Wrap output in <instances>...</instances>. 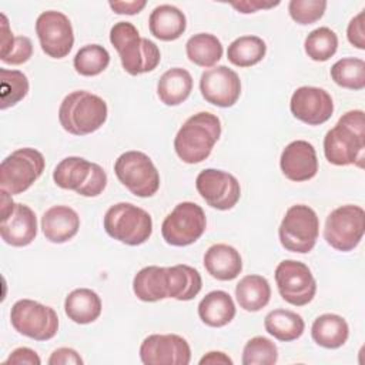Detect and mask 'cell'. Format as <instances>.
Returning a JSON list of instances; mask_svg holds the SVG:
<instances>
[{
    "label": "cell",
    "mask_w": 365,
    "mask_h": 365,
    "mask_svg": "<svg viewBox=\"0 0 365 365\" xmlns=\"http://www.w3.org/2000/svg\"><path fill=\"white\" fill-rule=\"evenodd\" d=\"M324 154L334 165L364 167L365 117L362 110H351L339 117L324 137Z\"/></svg>",
    "instance_id": "cell-1"
},
{
    "label": "cell",
    "mask_w": 365,
    "mask_h": 365,
    "mask_svg": "<svg viewBox=\"0 0 365 365\" xmlns=\"http://www.w3.org/2000/svg\"><path fill=\"white\" fill-rule=\"evenodd\" d=\"M221 135L220 118L208 111H200L185 120L174 138L178 158L187 164H198L210 157Z\"/></svg>",
    "instance_id": "cell-2"
},
{
    "label": "cell",
    "mask_w": 365,
    "mask_h": 365,
    "mask_svg": "<svg viewBox=\"0 0 365 365\" xmlns=\"http://www.w3.org/2000/svg\"><path fill=\"white\" fill-rule=\"evenodd\" d=\"M110 41L120 56L123 68L131 76L153 71L160 64L161 53L157 44L141 37L130 21L115 23L110 30Z\"/></svg>",
    "instance_id": "cell-3"
},
{
    "label": "cell",
    "mask_w": 365,
    "mask_h": 365,
    "mask_svg": "<svg viewBox=\"0 0 365 365\" xmlns=\"http://www.w3.org/2000/svg\"><path fill=\"white\" fill-rule=\"evenodd\" d=\"M107 103L97 94L77 90L67 94L58 108L60 125L73 135L97 131L107 120Z\"/></svg>",
    "instance_id": "cell-4"
},
{
    "label": "cell",
    "mask_w": 365,
    "mask_h": 365,
    "mask_svg": "<svg viewBox=\"0 0 365 365\" xmlns=\"http://www.w3.org/2000/svg\"><path fill=\"white\" fill-rule=\"evenodd\" d=\"M103 225L113 240L131 247L144 244L153 234L151 215L131 202L111 205L104 214Z\"/></svg>",
    "instance_id": "cell-5"
},
{
    "label": "cell",
    "mask_w": 365,
    "mask_h": 365,
    "mask_svg": "<svg viewBox=\"0 0 365 365\" xmlns=\"http://www.w3.org/2000/svg\"><path fill=\"white\" fill-rule=\"evenodd\" d=\"M281 245L291 252L307 254L312 251L319 235V220L317 212L305 205H291L278 228Z\"/></svg>",
    "instance_id": "cell-6"
},
{
    "label": "cell",
    "mask_w": 365,
    "mask_h": 365,
    "mask_svg": "<svg viewBox=\"0 0 365 365\" xmlns=\"http://www.w3.org/2000/svg\"><path fill=\"white\" fill-rule=\"evenodd\" d=\"M114 173L118 181L137 197H151L160 188V174L151 158L143 151L123 153L114 163Z\"/></svg>",
    "instance_id": "cell-7"
},
{
    "label": "cell",
    "mask_w": 365,
    "mask_h": 365,
    "mask_svg": "<svg viewBox=\"0 0 365 365\" xmlns=\"http://www.w3.org/2000/svg\"><path fill=\"white\" fill-rule=\"evenodd\" d=\"M43 154L31 147H23L9 154L0 164V187L7 192L21 194L29 190L44 170Z\"/></svg>",
    "instance_id": "cell-8"
},
{
    "label": "cell",
    "mask_w": 365,
    "mask_h": 365,
    "mask_svg": "<svg viewBox=\"0 0 365 365\" xmlns=\"http://www.w3.org/2000/svg\"><path fill=\"white\" fill-rule=\"evenodd\" d=\"M365 232V211L359 205H341L329 212L325 221L324 238L328 245L341 252L358 247Z\"/></svg>",
    "instance_id": "cell-9"
},
{
    "label": "cell",
    "mask_w": 365,
    "mask_h": 365,
    "mask_svg": "<svg viewBox=\"0 0 365 365\" xmlns=\"http://www.w3.org/2000/svg\"><path fill=\"white\" fill-rule=\"evenodd\" d=\"M13 328L34 341H48L58 331L57 312L33 299H19L10 311Z\"/></svg>",
    "instance_id": "cell-10"
},
{
    "label": "cell",
    "mask_w": 365,
    "mask_h": 365,
    "mask_svg": "<svg viewBox=\"0 0 365 365\" xmlns=\"http://www.w3.org/2000/svg\"><path fill=\"white\" fill-rule=\"evenodd\" d=\"M207 218L204 210L191 201H182L164 218L161 235L173 247H187L204 234Z\"/></svg>",
    "instance_id": "cell-11"
},
{
    "label": "cell",
    "mask_w": 365,
    "mask_h": 365,
    "mask_svg": "<svg viewBox=\"0 0 365 365\" xmlns=\"http://www.w3.org/2000/svg\"><path fill=\"white\" fill-rule=\"evenodd\" d=\"M275 282L282 299L294 307L309 304L317 292V281L301 261L284 259L275 268Z\"/></svg>",
    "instance_id": "cell-12"
},
{
    "label": "cell",
    "mask_w": 365,
    "mask_h": 365,
    "mask_svg": "<svg viewBox=\"0 0 365 365\" xmlns=\"http://www.w3.org/2000/svg\"><path fill=\"white\" fill-rule=\"evenodd\" d=\"M36 33L41 50L51 58H63L73 48V26L70 19L61 11H43L36 20Z\"/></svg>",
    "instance_id": "cell-13"
},
{
    "label": "cell",
    "mask_w": 365,
    "mask_h": 365,
    "mask_svg": "<svg viewBox=\"0 0 365 365\" xmlns=\"http://www.w3.org/2000/svg\"><path fill=\"white\" fill-rule=\"evenodd\" d=\"M195 187L202 200L220 211L231 210L241 197L238 180L222 170L205 168L195 178Z\"/></svg>",
    "instance_id": "cell-14"
},
{
    "label": "cell",
    "mask_w": 365,
    "mask_h": 365,
    "mask_svg": "<svg viewBox=\"0 0 365 365\" xmlns=\"http://www.w3.org/2000/svg\"><path fill=\"white\" fill-rule=\"evenodd\" d=\"M140 359L145 365H188L191 348L177 334H153L141 342Z\"/></svg>",
    "instance_id": "cell-15"
},
{
    "label": "cell",
    "mask_w": 365,
    "mask_h": 365,
    "mask_svg": "<svg viewBox=\"0 0 365 365\" xmlns=\"http://www.w3.org/2000/svg\"><path fill=\"white\" fill-rule=\"evenodd\" d=\"M200 91L204 100L212 106L232 107L241 96V80L227 66H215L201 74Z\"/></svg>",
    "instance_id": "cell-16"
},
{
    "label": "cell",
    "mask_w": 365,
    "mask_h": 365,
    "mask_svg": "<svg viewBox=\"0 0 365 365\" xmlns=\"http://www.w3.org/2000/svg\"><path fill=\"white\" fill-rule=\"evenodd\" d=\"M289 108L299 121L308 125H319L332 117L334 101L327 90L314 86H302L292 93Z\"/></svg>",
    "instance_id": "cell-17"
},
{
    "label": "cell",
    "mask_w": 365,
    "mask_h": 365,
    "mask_svg": "<svg viewBox=\"0 0 365 365\" xmlns=\"http://www.w3.org/2000/svg\"><path fill=\"white\" fill-rule=\"evenodd\" d=\"M279 167L282 174L295 182L314 178L318 173V158L314 145L305 140L291 141L281 153Z\"/></svg>",
    "instance_id": "cell-18"
},
{
    "label": "cell",
    "mask_w": 365,
    "mask_h": 365,
    "mask_svg": "<svg viewBox=\"0 0 365 365\" xmlns=\"http://www.w3.org/2000/svg\"><path fill=\"white\" fill-rule=\"evenodd\" d=\"M1 240L11 247H26L37 235V218L34 211L21 202H16L13 211L0 220Z\"/></svg>",
    "instance_id": "cell-19"
},
{
    "label": "cell",
    "mask_w": 365,
    "mask_h": 365,
    "mask_svg": "<svg viewBox=\"0 0 365 365\" xmlns=\"http://www.w3.org/2000/svg\"><path fill=\"white\" fill-rule=\"evenodd\" d=\"M80 228L78 214L68 205H53L41 217V231L53 244L71 240Z\"/></svg>",
    "instance_id": "cell-20"
},
{
    "label": "cell",
    "mask_w": 365,
    "mask_h": 365,
    "mask_svg": "<svg viewBox=\"0 0 365 365\" xmlns=\"http://www.w3.org/2000/svg\"><path fill=\"white\" fill-rule=\"evenodd\" d=\"M207 272L218 281L235 279L242 271L240 252L228 244H214L204 254Z\"/></svg>",
    "instance_id": "cell-21"
},
{
    "label": "cell",
    "mask_w": 365,
    "mask_h": 365,
    "mask_svg": "<svg viewBox=\"0 0 365 365\" xmlns=\"http://www.w3.org/2000/svg\"><path fill=\"white\" fill-rule=\"evenodd\" d=\"M150 33L161 41H173L182 36L187 29L184 13L173 4L157 6L148 19Z\"/></svg>",
    "instance_id": "cell-22"
},
{
    "label": "cell",
    "mask_w": 365,
    "mask_h": 365,
    "mask_svg": "<svg viewBox=\"0 0 365 365\" xmlns=\"http://www.w3.org/2000/svg\"><path fill=\"white\" fill-rule=\"evenodd\" d=\"M235 312L237 309L231 295L221 289L208 292L198 304L200 319L212 328H221L230 324Z\"/></svg>",
    "instance_id": "cell-23"
},
{
    "label": "cell",
    "mask_w": 365,
    "mask_h": 365,
    "mask_svg": "<svg viewBox=\"0 0 365 365\" xmlns=\"http://www.w3.org/2000/svg\"><path fill=\"white\" fill-rule=\"evenodd\" d=\"M101 299L90 288H76L64 299V311L68 319L76 324H91L101 314Z\"/></svg>",
    "instance_id": "cell-24"
},
{
    "label": "cell",
    "mask_w": 365,
    "mask_h": 365,
    "mask_svg": "<svg viewBox=\"0 0 365 365\" xmlns=\"http://www.w3.org/2000/svg\"><path fill=\"white\" fill-rule=\"evenodd\" d=\"M312 339L322 348H341L349 336V327L345 318L336 314H322L315 318L311 327Z\"/></svg>",
    "instance_id": "cell-25"
},
{
    "label": "cell",
    "mask_w": 365,
    "mask_h": 365,
    "mask_svg": "<svg viewBox=\"0 0 365 365\" xmlns=\"http://www.w3.org/2000/svg\"><path fill=\"white\" fill-rule=\"evenodd\" d=\"M202 287L200 272L185 264L167 267V291L168 298L177 301H190L198 295Z\"/></svg>",
    "instance_id": "cell-26"
},
{
    "label": "cell",
    "mask_w": 365,
    "mask_h": 365,
    "mask_svg": "<svg viewBox=\"0 0 365 365\" xmlns=\"http://www.w3.org/2000/svg\"><path fill=\"white\" fill-rule=\"evenodd\" d=\"M192 90V77L190 71L181 67L167 70L157 83V96L165 106H180Z\"/></svg>",
    "instance_id": "cell-27"
},
{
    "label": "cell",
    "mask_w": 365,
    "mask_h": 365,
    "mask_svg": "<svg viewBox=\"0 0 365 365\" xmlns=\"http://www.w3.org/2000/svg\"><path fill=\"white\" fill-rule=\"evenodd\" d=\"M135 297L144 302H157L168 298L167 291V267L150 265L141 268L133 279Z\"/></svg>",
    "instance_id": "cell-28"
},
{
    "label": "cell",
    "mask_w": 365,
    "mask_h": 365,
    "mask_svg": "<svg viewBox=\"0 0 365 365\" xmlns=\"http://www.w3.org/2000/svg\"><path fill=\"white\" fill-rule=\"evenodd\" d=\"M235 298L244 311L257 312L268 305L271 298V287L265 277L251 274L240 279L235 287Z\"/></svg>",
    "instance_id": "cell-29"
},
{
    "label": "cell",
    "mask_w": 365,
    "mask_h": 365,
    "mask_svg": "<svg viewBox=\"0 0 365 365\" xmlns=\"http://www.w3.org/2000/svg\"><path fill=\"white\" fill-rule=\"evenodd\" d=\"M93 164L94 163L83 157H66L56 165L53 171V180L57 187L78 192L90 178Z\"/></svg>",
    "instance_id": "cell-30"
},
{
    "label": "cell",
    "mask_w": 365,
    "mask_h": 365,
    "mask_svg": "<svg viewBox=\"0 0 365 365\" xmlns=\"http://www.w3.org/2000/svg\"><path fill=\"white\" fill-rule=\"evenodd\" d=\"M265 331L275 339L289 342L298 339L305 329L302 317L289 309H274L264 319Z\"/></svg>",
    "instance_id": "cell-31"
},
{
    "label": "cell",
    "mask_w": 365,
    "mask_h": 365,
    "mask_svg": "<svg viewBox=\"0 0 365 365\" xmlns=\"http://www.w3.org/2000/svg\"><path fill=\"white\" fill-rule=\"evenodd\" d=\"M222 44L217 36L210 33H198L185 43V53L191 63L200 67H212L222 57Z\"/></svg>",
    "instance_id": "cell-32"
},
{
    "label": "cell",
    "mask_w": 365,
    "mask_h": 365,
    "mask_svg": "<svg viewBox=\"0 0 365 365\" xmlns=\"http://www.w3.org/2000/svg\"><path fill=\"white\" fill-rule=\"evenodd\" d=\"M267 53L265 41L258 36H241L227 50L230 63L237 67H251L259 63Z\"/></svg>",
    "instance_id": "cell-33"
},
{
    "label": "cell",
    "mask_w": 365,
    "mask_h": 365,
    "mask_svg": "<svg viewBox=\"0 0 365 365\" xmlns=\"http://www.w3.org/2000/svg\"><path fill=\"white\" fill-rule=\"evenodd\" d=\"M331 78L342 88L362 90L365 87V61L356 57H344L331 67Z\"/></svg>",
    "instance_id": "cell-34"
},
{
    "label": "cell",
    "mask_w": 365,
    "mask_h": 365,
    "mask_svg": "<svg viewBox=\"0 0 365 365\" xmlns=\"http://www.w3.org/2000/svg\"><path fill=\"white\" fill-rule=\"evenodd\" d=\"M29 93L27 76L20 70L0 68V108L6 110L9 107L20 103Z\"/></svg>",
    "instance_id": "cell-35"
},
{
    "label": "cell",
    "mask_w": 365,
    "mask_h": 365,
    "mask_svg": "<svg viewBox=\"0 0 365 365\" xmlns=\"http://www.w3.org/2000/svg\"><path fill=\"white\" fill-rule=\"evenodd\" d=\"M73 64L80 76L94 77L108 67L110 54L106 47L100 44H87L76 53Z\"/></svg>",
    "instance_id": "cell-36"
},
{
    "label": "cell",
    "mask_w": 365,
    "mask_h": 365,
    "mask_svg": "<svg viewBox=\"0 0 365 365\" xmlns=\"http://www.w3.org/2000/svg\"><path fill=\"white\" fill-rule=\"evenodd\" d=\"M304 48L311 60L327 61L336 53L338 36L329 27H318L305 37Z\"/></svg>",
    "instance_id": "cell-37"
},
{
    "label": "cell",
    "mask_w": 365,
    "mask_h": 365,
    "mask_svg": "<svg viewBox=\"0 0 365 365\" xmlns=\"http://www.w3.org/2000/svg\"><path fill=\"white\" fill-rule=\"evenodd\" d=\"M277 361L278 348L265 336L251 338L242 349V365H274Z\"/></svg>",
    "instance_id": "cell-38"
},
{
    "label": "cell",
    "mask_w": 365,
    "mask_h": 365,
    "mask_svg": "<svg viewBox=\"0 0 365 365\" xmlns=\"http://www.w3.org/2000/svg\"><path fill=\"white\" fill-rule=\"evenodd\" d=\"M327 4L325 0H291L288 3V11L294 21L307 26L318 21L324 16Z\"/></svg>",
    "instance_id": "cell-39"
},
{
    "label": "cell",
    "mask_w": 365,
    "mask_h": 365,
    "mask_svg": "<svg viewBox=\"0 0 365 365\" xmlns=\"http://www.w3.org/2000/svg\"><path fill=\"white\" fill-rule=\"evenodd\" d=\"M33 54L31 40L26 36H16L10 46L4 50H0V58L6 64L19 66L30 60Z\"/></svg>",
    "instance_id": "cell-40"
},
{
    "label": "cell",
    "mask_w": 365,
    "mask_h": 365,
    "mask_svg": "<svg viewBox=\"0 0 365 365\" xmlns=\"http://www.w3.org/2000/svg\"><path fill=\"white\" fill-rule=\"evenodd\" d=\"M106 185H107V174L101 165L94 163L90 178L77 194L83 197H97L104 191Z\"/></svg>",
    "instance_id": "cell-41"
},
{
    "label": "cell",
    "mask_w": 365,
    "mask_h": 365,
    "mask_svg": "<svg viewBox=\"0 0 365 365\" xmlns=\"http://www.w3.org/2000/svg\"><path fill=\"white\" fill-rule=\"evenodd\" d=\"M364 17H365V11H359L354 19H351L348 27H346V37L348 41L359 48V50H365V23H364Z\"/></svg>",
    "instance_id": "cell-42"
},
{
    "label": "cell",
    "mask_w": 365,
    "mask_h": 365,
    "mask_svg": "<svg viewBox=\"0 0 365 365\" xmlns=\"http://www.w3.org/2000/svg\"><path fill=\"white\" fill-rule=\"evenodd\" d=\"M84 361L73 348H57L48 358L50 365H81Z\"/></svg>",
    "instance_id": "cell-43"
},
{
    "label": "cell",
    "mask_w": 365,
    "mask_h": 365,
    "mask_svg": "<svg viewBox=\"0 0 365 365\" xmlns=\"http://www.w3.org/2000/svg\"><path fill=\"white\" fill-rule=\"evenodd\" d=\"M4 364L40 365V364H41V359H40V356L37 355V352L33 351L31 348L20 346V348H16V349L9 355V358L4 361Z\"/></svg>",
    "instance_id": "cell-44"
},
{
    "label": "cell",
    "mask_w": 365,
    "mask_h": 365,
    "mask_svg": "<svg viewBox=\"0 0 365 365\" xmlns=\"http://www.w3.org/2000/svg\"><path fill=\"white\" fill-rule=\"evenodd\" d=\"M145 0H131V1H110V9L117 14H137L145 7Z\"/></svg>",
    "instance_id": "cell-45"
},
{
    "label": "cell",
    "mask_w": 365,
    "mask_h": 365,
    "mask_svg": "<svg viewBox=\"0 0 365 365\" xmlns=\"http://www.w3.org/2000/svg\"><path fill=\"white\" fill-rule=\"evenodd\" d=\"M279 1L275 3H264V1H240V3H232L231 6L237 9L240 13L248 14V13H255L261 9H271L274 6H278Z\"/></svg>",
    "instance_id": "cell-46"
},
{
    "label": "cell",
    "mask_w": 365,
    "mask_h": 365,
    "mask_svg": "<svg viewBox=\"0 0 365 365\" xmlns=\"http://www.w3.org/2000/svg\"><path fill=\"white\" fill-rule=\"evenodd\" d=\"M200 364H201V365H204V364H211V365H215V364H218V365H232V359H231L227 354H224V352H221V351H210V352H207V354L200 359Z\"/></svg>",
    "instance_id": "cell-47"
}]
</instances>
